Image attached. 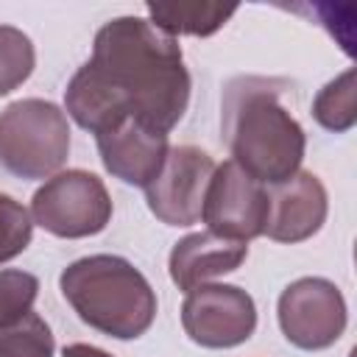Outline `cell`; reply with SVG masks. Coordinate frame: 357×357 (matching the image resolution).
Returning a JSON list of instances; mask_svg holds the SVG:
<instances>
[{"label": "cell", "mask_w": 357, "mask_h": 357, "mask_svg": "<svg viewBox=\"0 0 357 357\" xmlns=\"http://www.w3.org/2000/svg\"><path fill=\"white\" fill-rule=\"evenodd\" d=\"M64 114H70L84 131L95 137L131 120L126 98L89 61L73 73L64 89Z\"/></svg>", "instance_id": "obj_13"}, {"label": "cell", "mask_w": 357, "mask_h": 357, "mask_svg": "<svg viewBox=\"0 0 357 357\" xmlns=\"http://www.w3.org/2000/svg\"><path fill=\"white\" fill-rule=\"evenodd\" d=\"M61 357H114V354H109L98 346H89V343H70V346H64Z\"/></svg>", "instance_id": "obj_20"}, {"label": "cell", "mask_w": 357, "mask_h": 357, "mask_svg": "<svg viewBox=\"0 0 357 357\" xmlns=\"http://www.w3.org/2000/svg\"><path fill=\"white\" fill-rule=\"evenodd\" d=\"M36 67V50L28 33L14 25H0V95L22 86Z\"/></svg>", "instance_id": "obj_17"}, {"label": "cell", "mask_w": 357, "mask_h": 357, "mask_svg": "<svg viewBox=\"0 0 357 357\" xmlns=\"http://www.w3.org/2000/svg\"><path fill=\"white\" fill-rule=\"evenodd\" d=\"M184 335L204 349H234L257 329V304L237 284H198L181 304Z\"/></svg>", "instance_id": "obj_7"}, {"label": "cell", "mask_w": 357, "mask_h": 357, "mask_svg": "<svg viewBox=\"0 0 357 357\" xmlns=\"http://www.w3.org/2000/svg\"><path fill=\"white\" fill-rule=\"evenodd\" d=\"M39 296V279L28 271H0V326H8L33 310Z\"/></svg>", "instance_id": "obj_18"}, {"label": "cell", "mask_w": 357, "mask_h": 357, "mask_svg": "<svg viewBox=\"0 0 357 357\" xmlns=\"http://www.w3.org/2000/svg\"><path fill=\"white\" fill-rule=\"evenodd\" d=\"M326 212L329 195L324 181L310 170H298L287 181L268 187V220L262 234L290 245L310 240L326 223Z\"/></svg>", "instance_id": "obj_10"}, {"label": "cell", "mask_w": 357, "mask_h": 357, "mask_svg": "<svg viewBox=\"0 0 357 357\" xmlns=\"http://www.w3.org/2000/svg\"><path fill=\"white\" fill-rule=\"evenodd\" d=\"M73 312L114 340L142 337L156 318V293L145 273L117 254H92L70 262L59 276Z\"/></svg>", "instance_id": "obj_3"}, {"label": "cell", "mask_w": 357, "mask_h": 357, "mask_svg": "<svg viewBox=\"0 0 357 357\" xmlns=\"http://www.w3.org/2000/svg\"><path fill=\"white\" fill-rule=\"evenodd\" d=\"M31 220L61 240L92 237L112 220V195L89 170H59L33 192Z\"/></svg>", "instance_id": "obj_5"}, {"label": "cell", "mask_w": 357, "mask_h": 357, "mask_svg": "<svg viewBox=\"0 0 357 357\" xmlns=\"http://www.w3.org/2000/svg\"><path fill=\"white\" fill-rule=\"evenodd\" d=\"M276 318L287 343L301 351H321L340 340L349 324V310L335 282L324 276H301L282 290Z\"/></svg>", "instance_id": "obj_6"}, {"label": "cell", "mask_w": 357, "mask_h": 357, "mask_svg": "<svg viewBox=\"0 0 357 357\" xmlns=\"http://www.w3.org/2000/svg\"><path fill=\"white\" fill-rule=\"evenodd\" d=\"M212 170L215 162L206 151L195 145L170 148L159 176L145 187V201L151 215L165 226L198 223Z\"/></svg>", "instance_id": "obj_9"}, {"label": "cell", "mask_w": 357, "mask_h": 357, "mask_svg": "<svg viewBox=\"0 0 357 357\" xmlns=\"http://www.w3.org/2000/svg\"><path fill=\"white\" fill-rule=\"evenodd\" d=\"M33 237L31 212L11 195L0 192V265L20 257Z\"/></svg>", "instance_id": "obj_19"}, {"label": "cell", "mask_w": 357, "mask_h": 357, "mask_svg": "<svg viewBox=\"0 0 357 357\" xmlns=\"http://www.w3.org/2000/svg\"><path fill=\"white\" fill-rule=\"evenodd\" d=\"M56 340L47 321L39 312H28L20 321L0 326V357H53Z\"/></svg>", "instance_id": "obj_16"}, {"label": "cell", "mask_w": 357, "mask_h": 357, "mask_svg": "<svg viewBox=\"0 0 357 357\" xmlns=\"http://www.w3.org/2000/svg\"><path fill=\"white\" fill-rule=\"evenodd\" d=\"M95 139H98V153L106 173H112L123 184L142 187V190L159 176L170 151L167 134L151 131L137 120H126L123 126Z\"/></svg>", "instance_id": "obj_11"}, {"label": "cell", "mask_w": 357, "mask_h": 357, "mask_svg": "<svg viewBox=\"0 0 357 357\" xmlns=\"http://www.w3.org/2000/svg\"><path fill=\"white\" fill-rule=\"evenodd\" d=\"M89 64L126 98L131 120L170 134L190 106L192 78L181 47L142 17L109 20L92 42Z\"/></svg>", "instance_id": "obj_1"}, {"label": "cell", "mask_w": 357, "mask_h": 357, "mask_svg": "<svg viewBox=\"0 0 357 357\" xmlns=\"http://www.w3.org/2000/svg\"><path fill=\"white\" fill-rule=\"evenodd\" d=\"M282 81L240 75L223 92V137L231 162L254 181L273 187L301 170L307 134L282 106Z\"/></svg>", "instance_id": "obj_2"}, {"label": "cell", "mask_w": 357, "mask_h": 357, "mask_svg": "<svg viewBox=\"0 0 357 357\" xmlns=\"http://www.w3.org/2000/svg\"><path fill=\"white\" fill-rule=\"evenodd\" d=\"M148 22L167 36H212L237 11L234 3H145Z\"/></svg>", "instance_id": "obj_14"}, {"label": "cell", "mask_w": 357, "mask_h": 357, "mask_svg": "<svg viewBox=\"0 0 357 357\" xmlns=\"http://www.w3.org/2000/svg\"><path fill=\"white\" fill-rule=\"evenodd\" d=\"M312 117L332 134H346L357 123V70L346 67L324 84L312 100Z\"/></svg>", "instance_id": "obj_15"}, {"label": "cell", "mask_w": 357, "mask_h": 357, "mask_svg": "<svg viewBox=\"0 0 357 357\" xmlns=\"http://www.w3.org/2000/svg\"><path fill=\"white\" fill-rule=\"evenodd\" d=\"M248 257V243L223 240L212 231H192L181 237L167 257V273L173 284L190 293L198 284H206L218 276L237 271Z\"/></svg>", "instance_id": "obj_12"}, {"label": "cell", "mask_w": 357, "mask_h": 357, "mask_svg": "<svg viewBox=\"0 0 357 357\" xmlns=\"http://www.w3.org/2000/svg\"><path fill=\"white\" fill-rule=\"evenodd\" d=\"M70 153L67 114L42 98H22L0 112V165L25 181L50 178Z\"/></svg>", "instance_id": "obj_4"}, {"label": "cell", "mask_w": 357, "mask_h": 357, "mask_svg": "<svg viewBox=\"0 0 357 357\" xmlns=\"http://www.w3.org/2000/svg\"><path fill=\"white\" fill-rule=\"evenodd\" d=\"M201 220L206 223V231L223 240L248 243L265 231L268 187L254 181L245 170L226 159L212 170L201 206Z\"/></svg>", "instance_id": "obj_8"}]
</instances>
